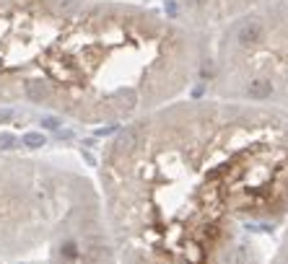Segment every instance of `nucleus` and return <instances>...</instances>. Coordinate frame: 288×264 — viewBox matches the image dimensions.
<instances>
[{"instance_id": "1", "label": "nucleus", "mask_w": 288, "mask_h": 264, "mask_svg": "<svg viewBox=\"0 0 288 264\" xmlns=\"http://www.w3.org/2000/svg\"><path fill=\"white\" fill-rule=\"evenodd\" d=\"M117 264H267L288 223V112L185 96L104 143Z\"/></svg>"}, {"instance_id": "2", "label": "nucleus", "mask_w": 288, "mask_h": 264, "mask_svg": "<svg viewBox=\"0 0 288 264\" xmlns=\"http://www.w3.org/2000/svg\"><path fill=\"white\" fill-rule=\"evenodd\" d=\"M208 34L130 0H0V109L122 127L198 86Z\"/></svg>"}, {"instance_id": "3", "label": "nucleus", "mask_w": 288, "mask_h": 264, "mask_svg": "<svg viewBox=\"0 0 288 264\" xmlns=\"http://www.w3.org/2000/svg\"><path fill=\"white\" fill-rule=\"evenodd\" d=\"M0 264H101L83 186L47 155L0 150Z\"/></svg>"}, {"instance_id": "4", "label": "nucleus", "mask_w": 288, "mask_h": 264, "mask_svg": "<svg viewBox=\"0 0 288 264\" xmlns=\"http://www.w3.org/2000/svg\"><path fill=\"white\" fill-rule=\"evenodd\" d=\"M200 96L288 112V0L252 8L208 34Z\"/></svg>"}, {"instance_id": "5", "label": "nucleus", "mask_w": 288, "mask_h": 264, "mask_svg": "<svg viewBox=\"0 0 288 264\" xmlns=\"http://www.w3.org/2000/svg\"><path fill=\"white\" fill-rule=\"evenodd\" d=\"M265 3H270V0H172L169 13H174L177 19L195 26L198 31L213 34L221 26L234 21L236 16L260 8Z\"/></svg>"}, {"instance_id": "6", "label": "nucleus", "mask_w": 288, "mask_h": 264, "mask_svg": "<svg viewBox=\"0 0 288 264\" xmlns=\"http://www.w3.org/2000/svg\"><path fill=\"white\" fill-rule=\"evenodd\" d=\"M267 264H288V223H285L280 238H278V246H275V251H272Z\"/></svg>"}, {"instance_id": "7", "label": "nucleus", "mask_w": 288, "mask_h": 264, "mask_svg": "<svg viewBox=\"0 0 288 264\" xmlns=\"http://www.w3.org/2000/svg\"><path fill=\"white\" fill-rule=\"evenodd\" d=\"M130 3H146V0H130Z\"/></svg>"}]
</instances>
